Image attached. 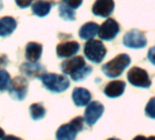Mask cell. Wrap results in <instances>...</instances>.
Here are the masks:
<instances>
[{"instance_id":"obj_1","label":"cell","mask_w":155,"mask_h":140,"mask_svg":"<svg viewBox=\"0 0 155 140\" xmlns=\"http://www.w3.org/2000/svg\"><path fill=\"white\" fill-rule=\"evenodd\" d=\"M130 64V57L127 54H120L103 65L101 69L106 77L110 78H116L123 73Z\"/></svg>"},{"instance_id":"obj_2","label":"cell","mask_w":155,"mask_h":140,"mask_svg":"<svg viewBox=\"0 0 155 140\" xmlns=\"http://www.w3.org/2000/svg\"><path fill=\"white\" fill-rule=\"evenodd\" d=\"M44 87L53 93H62L69 88V80L63 75L55 73H45L38 78Z\"/></svg>"},{"instance_id":"obj_3","label":"cell","mask_w":155,"mask_h":140,"mask_svg":"<svg viewBox=\"0 0 155 140\" xmlns=\"http://www.w3.org/2000/svg\"><path fill=\"white\" fill-rule=\"evenodd\" d=\"M84 121V117L77 116L69 123L60 126L56 133L57 140H75L77 134L83 129Z\"/></svg>"},{"instance_id":"obj_4","label":"cell","mask_w":155,"mask_h":140,"mask_svg":"<svg viewBox=\"0 0 155 140\" xmlns=\"http://www.w3.org/2000/svg\"><path fill=\"white\" fill-rule=\"evenodd\" d=\"M107 49L103 43L97 39L88 40L84 46V55L87 59L92 63L100 64L104 59Z\"/></svg>"},{"instance_id":"obj_5","label":"cell","mask_w":155,"mask_h":140,"mask_svg":"<svg viewBox=\"0 0 155 140\" xmlns=\"http://www.w3.org/2000/svg\"><path fill=\"white\" fill-rule=\"evenodd\" d=\"M127 78L128 81L136 88H149L151 85V81L147 71L138 66H134L129 70Z\"/></svg>"},{"instance_id":"obj_6","label":"cell","mask_w":155,"mask_h":140,"mask_svg":"<svg viewBox=\"0 0 155 140\" xmlns=\"http://www.w3.org/2000/svg\"><path fill=\"white\" fill-rule=\"evenodd\" d=\"M123 45L128 48H143L147 45V38L139 29H131L123 37Z\"/></svg>"},{"instance_id":"obj_7","label":"cell","mask_w":155,"mask_h":140,"mask_svg":"<svg viewBox=\"0 0 155 140\" xmlns=\"http://www.w3.org/2000/svg\"><path fill=\"white\" fill-rule=\"evenodd\" d=\"M28 89V80L22 77H16L12 80L8 91L12 98L18 101H22L27 97Z\"/></svg>"},{"instance_id":"obj_8","label":"cell","mask_w":155,"mask_h":140,"mask_svg":"<svg viewBox=\"0 0 155 140\" xmlns=\"http://www.w3.org/2000/svg\"><path fill=\"white\" fill-rule=\"evenodd\" d=\"M120 25L113 18H108L105 22L101 24L99 29L98 36L101 40L111 41L120 33Z\"/></svg>"},{"instance_id":"obj_9","label":"cell","mask_w":155,"mask_h":140,"mask_svg":"<svg viewBox=\"0 0 155 140\" xmlns=\"http://www.w3.org/2000/svg\"><path fill=\"white\" fill-rule=\"evenodd\" d=\"M86 65L85 59L81 56H77L63 61L61 64V70L65 75L72 77L79 73Z\"/></svg>"},{"instance_id":"obj_10","label":"cell","mask_w":155,"mask_h":140,"mask_svg":"<svg viewBox=\"0 0 155 140\" xmlns=\"http://www.w3.org/2000/svg\"><path fill=\"white\" fill-rule=\"evenodd\" d=\"M104 112V106L99 101H92L91 102L84 113V120L86 124L90 126H93L102 116Z\"/></svg>"},{"instance_id":"obj_11","label":"cell","mask_w":155,"mask_h":140,"mask_svg":"<svg viewBox=\"0 0 155 140\" xmlns=\"http://www.w3.org/2000/svg\"><path fill=\"white\" fill-rule=\"evenodd\" d=\"M115 8L113 0H96L92 7L93 15L101 18L110 17Z\"/></svg>"},{"instance_id":"obj_12","label":"cell","mask_w":155,"mask_h":140,"mask_svg":"<svg viewBox=\"0 0 155 140\" xmlns=\"http://www.w3.org/2000/svg\"><path fill=\"white\" fill-rule=\"evenodd\" d=\"M80 44L77 41H65L57 46V55L58 57L69 58L80 50Z\"/></svg>"},{"instance_id":"obj_13","label":"cell","mask_w":155,"mask_h":140,"mask_svg":"<svg viewBox=\"0 0 155 140\" xmlns=\"http://www.w3.org/2000/svg\"><path fill=\"white\" fill-rule=\"evenodd\" d=\"M20 71L28 78H39L46 72V68L37 63V62H29V63H24L20 65Z\"/></svg>"},{"instance_id":"obj_14","label":"cell","mask_w":155,"mask_h":140,"mask_svg":"<svg viewBox=\"0 0 155 140\" xmlns=\"http://www.w3.org/2000/svg\"><path fill=\"white\" fill-rule=\"evenodd\" d=\"M72 100L76 107H85L90 104L91 100V94L84 88H76L72 92Z\"/></svg>"},{"instance_id":"obj_15","label":"cell","mask_w":155,"mask_h":140,"mask_svg":"<svg viewBox=\"0 0 155 140\" xmlns=\"http://www.w3.org/2000/svg\"><path fill=\"white\" fill-rule=\"evenodd\" d=\"M125 88V82L121 80H114L107 84L104 88V94L110 98H116L123 94Z\"/></svg>"},{"instance_id":"obj_16","label":"cell","mask_w":155,"mask_h":140,"mask_svg":"<svg viewBox=\"0 0 155 140\" xmlns=\"http://www.w3.org/2000/svg\"><path fill=\"white\" fill-rule=\"evenodd\" d=\"M100 27L95 22H88L84 24L79 31V36L81 39L91 40L95 37L99 33Z\"/></svg>"},{"instance_id":"obj_17","label":"cell","mask_w":155,"mask_h":140,"mask_svg":"<svg viewBox=\"0 0 155 140\" xmlns=\"http://www.w3.org/2000/svg\"><path fill=\"white\" fill-rule=\"evenodd\" d=\"M43 46L37 42H29L26 46V58L29 62H38L42 55Z\"/></svg>"},{"instance_id":"obj_18","label":"cell","mask_w":155,"mask_h":140,"mask_svg":"<svg viewBox=\"0 0 155 140\" xmlns=\"http://www.w3.org/2000/svg\"><path fill=\"white\" fill-rule=\"evenodd\" d=\"M17 28V22L11 17L0 18V37H8Z\"/></svg>"},{"instance_id":"obj_19","label":"cell","mask_w":155,"mask_h":140,"mask_svg":"<svg viewBox=\"0 0 155 140\" xmlns=\"http://www.w3.org/2000/svg\"><path fill=\"white\" fill-rule=\"evenodd\" d=\"M51 4L48 1H43V0H38L33 6H32V11L33 14L39 17L44 18L50 12L51 9Z\"/></svg>"},{"instance_id":"obj_20","label":"cell","mask_w":155,"mask_h":140,"mask_svg":"<svg viewBox=\"0 0 155 140\" xmlns=\"http://www.w3.org/2000/svg\"><path fill=\"white\" fill-rule=\"evenodd\" d=\"M29 112H30L31 118L35 121L40 120L46 116L45 107L41 104H38V103L32 104L29 107Z\"/></svg>"},{"instance_id":"obj_21","label":"cell","mask_w":155,"mask_h":140,"mask_svg":"<svg viewBox=\"0 0 155 140\" xmlns=\"http://www.w3.org/2000/svg\"><path fill=\"white\" fill-rule=\"evenodd\" d=\"M58 14L61 18H63L66 21H74L76 19V14L74 12V9L68 7L67 5H59L58 7Z\"/></svg>"},{"instance_id":"obj_22","label":"cell","mask_w":155,"mask_h":140,"mask_svg":"<svg viewBox=\"0 0 155 140\" xmlns=\"http://www.w3.org/2000/svg\"><path fill=\"white\" fill-rule=\"evenodd\" d=\"M10 75L4 69H0V92L8 90L11 85Z\"/></svg>"},{"instance_id":"obj_23","label":"cell","mask_w":155,"mask_h":140,"mask_svg":"<svg viewBox=\"0 0 155 140\" xmlns=\"http://www.w3.org/2000/svg\"><path fill=\"white\" fill-rule=\"evenodd\" d=\"M92 72V66L91 65H86L83 69H81L79 73L71 77V79L75 82H81L83 81L88 76H90Z\"/></svg>"},{"instance_id":"obj_24","label":"cell","mask_w":155,"mask_h":140,"mask_svg":"<svg viewBox=\"0 0 155 140\" xmlns=\"http://www.w3.org/2000/svg\"><path fill=\"white\" fill-rule=\"evenodd\" d=\"M145 115L151 118L155 119V97H151L145 107Z\"/></svg>"},{"instance_id":"obj_25","label":"cell","mask_w":155,"mask_h":140,"mask_svg":"<svg viewBox=\"0 0 155 140\" xmlns=\"http://www.w3.org/2000/svg\"><path fill=\"white\" fill-rule=\"evenodd\" d=\"M62 1L64 2L65 5L71 8L72 9L79 8L83 3V0H62Z\"/></svg>"},{"instance_id":"obj_26","label":"cell","mask_w":155,"mask_h":140,"mask_svg":"<svg viewBox=\"0 0 155 140\" xmlns=\"http://www.w3.org/2000/svg\"><path fill=\"white\" fill-rule=\"evenodd\" d=\"M15 1L20 8H27L32 4L33 0H15Z\"/></svg>"},{"instance_id":"obj_27","label":"cell","mask_w":155,"mask_h":140,"mask_svg":"<svg viewBox=\"0 0 155 140\" xmlns=\"http://www.w3.org/2000/svg\"><path fill=\"white\" fill-rule=\"evenodd\" d=\"M149 61L155 65V46H152L150 48L149 52H148V56H147Z\"/></svg>"},{"instance_id":"obj_28","label":"cell","mask_w":155,"mask_h":140,"mask_svg":"<svg viewBox=\"0 0 155 140\" xmlns=\"http://www.w3.org/2000/svg\"><path fill=\"white\" fill-rule=\"evenodd\" d=\"M8 63V59L6 55L0 56V66H6Z\"/></svg>"},{"instance_id":"obj_29","label":"cell","mask_w":155,"mask_h":140,"mask_svg":"<svg viewBox=\"0 0 155 140\" xmlns=\"http://www.w3.org/2000/svg\"><path fill=\"white\" fill-rule=\"evenodd\" d=\"M2 140H22L19 137H17L16 135H5V137Z\"/></svg>"},{"instance_id":"obj_30","label":"cell","mask_w":155,"mask_h":140,"mask_svg":"<svg viewBox=\"0 0 155 140\" xmlns=\"http://www.w3.org/2000/svg\"><path fill=\"white\" fill-rule=\"evenodd\" d=\"M4 137H5V132L1 127H0V140L3 139Z\"/></svg>"},{"instance_id":"obj_31","label":"cell","mask_w":155,"mask_h":140,"mask_svg":"<svg viewBox=\"0 0 155 140\" xmlns=\"http://www.w3.org/2000/svg\"><path fill=\"white\" fill-rule=\"evenodd\" d=\"M143 138H144V135H137V136H135L132 140H143Z\"/></svg>"},{"instance_id":"obj_32","label":"cell","mask_w":155,"mask_h":140,"mask_svg":"<svg viewBox=\"0 0 155 140\" xmlns=\"http://www.w3.org/2000/svg\"><path fill=\"white\" fill-rule=\"evenodd\" d=\"M143 140H155V136L154 135H151V136H149V137H145L144 136Z\"/></svg>"},{"instance_id":"obj_33","label":"cell","mask_w":155,"mask_h":140,"mask_svg":"<svg viewBox=\"0 0 155 140\" xmlns=\"http://www.w3.org/2000/svg\"><path fill=\"white\" fill-rule=\"evenodd\" d=\"M2 8H3V2H2V0H0V10Z\"/></svg>"},{"instance_id":"obj_34","label":"cell","mask_w":155,"mask_h":140,"mask_svg":"<svg viewBox=\"0 0 155 140\" xmlns=\"http://www.w3.org/2000/svg\"><path fill=\"white\" fill-rule=\"evenodd\" d=\"M107 140H120V139H119V138H115V137H111V138H109V139H107Z\"/></svg>"}]
</instances>
